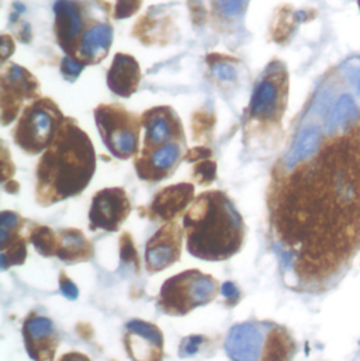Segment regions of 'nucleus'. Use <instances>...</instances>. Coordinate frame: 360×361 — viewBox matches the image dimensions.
Returning <instances> with one entry per match:
<instances>
[{
  "label": "nucleus",
  "instance_id": "29",
  "mask_svg": "<svg viewBox=\"0 0 360 361\" xmlns=\"http://www.w3.org/2000/svg\"><path fill=\"white\" fill-rule=\"evenodd\" d=\"M143 4V0H117L114 6L116 18H127L136 14Z\"/></svg>",
  "mask_w": 360,
  "mask_h": 361
},
{
  "label": "nucleus",
  "instance_id": "18",
  "mask_svg": "<svg viewBox=\"0 0 360 361\" xmlns=\"http://www.w3.org/2000/svg\"><path fill=\"white\" fill-rule=\"evenodd\" d=\"M194 185L190 183H179L162 188L150 205V216L152 219L174 221L193 202Z\"/></svg>",
  "mask_w": 360,
  "mask_h": 361
},
{
  "label": "nucleus",
  "instance_id": "35",
  "mask_svg": "<svg viewBox=\"0 0 360 361\" xmlns=\"http://www.w3.org/2000/svg\"><path fill=\"white\" fill-rule=\"evenodd\" d=\"M211 157V151L207 149V148H203V147H198V148H194L191 151L187 152L186 155V161L187 162H201V161H205L207 158Z\"/></svg>",
  "mask_w": 360,
  "mask_h": 361
},
{
  "label": "nucleus",
  "instance_id": "27",
  "mask_svg": "<svg viewBox=\"0 0 360 361\" xmlns=\"http://www.w3.org/2000/svg\"><path fill=\"white\" fill-rule=\"evenodd\" d=\"M120 255H121V262L127 264H136L138 266V255H137V247L134 245L133 236L130 233H123L120 238Z\"/></svg>",
  "mask_w": 360,
  "mask_h": 361
},
{
  "label": "nucleus",
  "instance_id": "19",
  "mask_svg": "<svg viewBox=\"0 0 360 361\" xmlns=\"http://www.w3.org/2000/svg\"><path fill=\"white\" fill-rule=\"evenodd\" d=\"M141 69L136 58L127 54H117L107 73V85L120 97H130L140 85Z\"/></svg>",
  "mask_w": 360,
  "mask_h": 361
},
{
  "label": "nucleus",
  "instance_id": "32",
  "mask_svg": "<svg viewBox=\"0 0 360 361\" xmlns=\"http://www.w3.org/2000/svg\"><path fill=\"white\" fill-rule=\"evenodd\" d=\"M215 6L222 16L235 17L242 10L244 0H215Z\"/></svg>",
  "mask_w": 360,
  "mask_h": 361
},
{
  "label": "nucleus",
  "instance_id": "38",
  "mask_svg": "<svg viewBox=\"0 0 360 361\" xmlns=\"http://www.w3.org/2000/svg\"><path fill=\"white\" fill-rule=\"evenodd\" d=\"M352 78H354V83H355V86H356V90H358V93L360 94V69L354 72Z\"/></svg>",
  "mask_w": 360,
  "mask_h": 361
},
{
  "label": "nucleus",
  "instance_id": "3",
  "mask_svg": "<svg viewBox=\"0 0 360 361\" xmlns=\"http://www.w3.org/2000/svg\"><path fill=\"white\" fill-rule=\"evenodd\" d=\"M187 252L205 262H222L236 255L245 239V225L234 202L222 191H205L183 218Z\"/></svg>",
  "mask_w": 360,
  "mask_h": 361
},
{
  "label": "nucleus",
  "instance_id": "17",
  "mask_svg": "<svg viewBox=\"0 0 360 361\" xmlns=\"http://www.w3.org/2000/svg\"><path fill=\"white\" fill-rule=\"evenodd\" d=\"M24 219L11 211H3L0 215V266L7 270L11 266H20L27 257V243L21 235Z\"/></svg>",
  "mask_w": 360,
  "mask_h": 361
},
{
  "label": "nucleus",
  "instance_id": "11",
  "mask_svg": "<svg viewBox=\"0 0 360 361\" xmlns=\"http://www.w3.org/2000/svg\"><path fill=\"white\" fill-rule=\"evenodd\" d=\"M183 235V226L171 221L148 240L145 247V266L151 274L162 271L179 260Z\"/></svg>",
  "mask_w": 360,
  "mask_h": 361
},
{
  "label": "nucleus",
  "instance_id": "12",
  "mask_svg": "<svg viewBox=\"0 0 360 361\" xmlns=\"http://www.w3.org/2000/svg\"><path fill=\"white\" fill-rule=\"evenodd\" d=\"M124 346L133 361H162L164 335L150 322L133 319L126 326Z\"/></svg>",
  "mask_w": 360,
  "mask_h": 361
},
{
  "label": "nucleus",
  "instance_id": "16",
  "mask_svg": "<svg viewBox=\"0 0 360 361\" xmlns=\"http://www.w3.org/2000/svg\"><path fill=\"white\" fill-rule=\"evenodd\" d=\"M55 35L59 47L69 55H76L83 32V11L75 0H56L54 6Z\"/></svg>",
  "mask_w": 360,
  "mask_h": 361
},
{
  "label": "nucleus",
  "instance_id": "15",
  "mask_svg": "<svg viewBox=\"0 0 360 361\" xmlns=\"http://www.w3.org/2000/svg\"><path fill=\"white\" fill-rule=\"evenodd\" d=\"M183 155V142H171L161 148L141 152L136 161V171L141 180H164L176 169Z\"/></svg>",
  "mask_w": 360,
  "mask_h": 361
},
{
  "label": "nucleus",
  "instance_id": "37",
  "mask_svg": "<svg viewBox=\"0 0 360 361\" xmlns=\"http://www.w3.org/2000/svg\"><path fill=\"white\" fill-rule=\"evenodd\" d=\"M58 361H90L88 356H85L83 353H78V352H71L64 355Z\"/></svg>",
  "mask_w": 360,
  "mask_h": 361
},
{
  "label": "nucleus",
  "instance_id": "36",
  "mask_svg": "<svg viewBox=\"0 0 360 361\" xmlns=\"http://www.w3.org/2000/svg\"><path fill=\"white\" fill-rule=\"evenodd\" d=\"M14 51V42L11 39V37L8 35H3L1 37V58L3 61H6Z\"/></svg>",
  "mask_w": 360,
  "mask_h": 361
},
{
  "label": "nucleus",
  "instance_id": "30",
  "mask_svg": "<svg viewBox=\"0 0 360 361\" xmlns=\"http://www.w3.org/2000/svg\"><path fill=\"white\" fill-rule=\"evenodd\" d=\"M203 342H204V338L200 336V335H191V336L184 338L179 348L180 357L186 359V357L194 356L198 352Z\"/></svg>",
  "mask_w": 360,
  "mask_h": 361
},
{
  "label": "nucleus",
  "instance_id": "13",
  "mask_svg": "<svg viewBox=\"0 0 360 361\" xmlns=\"http://www.w3.org/2000/svg\"><path fill=\"white\" fill-rule=\"evenodd\" d=\"M145 130L143 152L161 148L171 142H183L184 135L178 114L171 107H155L143 114Z\"/></svg>",
  "mask_w": 360,
  "mask_h": 361
},
{
  "label": "nucleus",
  "instance_id": "8",
  "mask_svg": "<svg viewBox=\"0 0 360 361\" xmlns=\"http://www.w3.org/2000/svg\"><path fill=\"white\" fill-rule=\"evenodd\" d=\"M38 94V83L35 78L24 68L10 63L1 73V123L7 126L13 121L24 100L34 99Z\"/></svg>",
  "mask_w": 360,
  "mask_h": 361
},
{
  "label": "nucleus",
  "instance_id": "20",
  "mask_svg": "<svg viewBox=\"0 0 360 361\" xmlns=\"http://www.w3.org/2000/svg\"><path fill=\"white\" fill-rule=\"evenodd\" d=\"M113 42V28L107 23H97L88 28L80 39L76 58L83 63H99L109 54Z\"/></svg>",
  "mask_w": 360,
  "mask_h": 361
},
{
  "label": "nucleus",
  "instance_id": "33",
  "mask_svg": "<svg viewBox=\"0 0 360 361\" xmlns=\"http://www.w3.org/2000/svg\"><path fill=\"white\" fill-rule=\"evenodd\" d=\"M59 288H61V293L69 300H76L78 295H79L78 287L64 271L59 276Z\"/></svg>",
  "mask_w": 360,
  "mask_h": 361
},
{
  "label": "nucleus",
  "instance_id": "23",
  "mask_svg": "<svg viewBox=\"0 0 360 361\" xmlns=\"http://www.w3.org/2000/svg\"><path fill=\"white\" fill-rule=\"evenodd\" d=\"M320 142H321L320 130L317 127L306 128L297 138L292 152L287 157V161H286L287 168L292 169V168L297 166L300 162H303L307 158L317 154L318 148H320Z\"/></svg>",
  "mask_w": 360,
  "mask_h": 361
},
{
  "label": "nucleus",
  "instance_id": "25",
  "mask_svg": "<svg viewBox=\"0 0 360 361\" xmlns=\"http://www.w3.org/2000/svg\"><path fill=\"white\" fill-rule=\"evenodd\" d=\"M30 242L34 245L37 252L45 257L56 256L58 252V233L51 228L42 225H34L28 233Z\"/></svg>",
  "mask_w": 360,
  "mask_h": 361
},
{
  "label": "nucleus",
  "instance_id": "21",
  "mask_svg": "<svg viewBox=\"0 0 360 361\" xmlns=\"http://www.w3.org/2000/svg\"><path fill=\"white\" fill-rule=\"evenodd\" d=\"M93 245L79 229L69 228L58 232L56 257L65 263L75 264L88 262L93 257Z\"/></svg>",
  "mask_w": 360,
  "mask_h": 361
},
{
  "label": "nucleus",
  "instance_id": "22",
  "mask_svg": "<svg viewBox=\"0 0 360 361\" xmlns=\"http://www.w3.org/2000/svg\"><path fill=\"white\" fill-rule=\"evenodd\" d=\"M296 343L287 329L270 324L263 361H292L296 355Z\"/></svg>",
  "mask_w": 360,
  "mask_h": 361
},
{
  "label": "nucleus",
  "instance_id": "5",
  "mask_svg": "<svg viewBox=\"0 0 360 361\" xmlns=\"http://www.w3.org/2000/svg\"><path fill=\"white\" fill-rule=\"evenodd\" d=\"M64 121L61 110L51 99H38L23 110L14 141L24 152L37 155L52 144Z\"/></svg>",
  "mask_w": 360,
  "mask_h": 361
},
{
  "label": "nucleus",
  "instance_id": "4",
  "mask_svg": "<svg viewBox=\"0 0 360 361\" xmlns=\"http://www.w3.org/2000/svg\"><path fill=\"white\" fill-rule=\"evenodd\" d=\"M218 294V281L200 270H186L168 279L160 293L158 307L167 315L181 317L210 304Z\"/></svg>",
  "mask_w": 360,
  "mask_h": 361
},
{
  "label": "nucleus",
  "instance_id": "28",
  "mask_svg": "<svg viewBox=\"0 0 360 361\" xmlns=\"http://www.w3.org/2000/svg\"><path fill=\"white\" fill-rule=\"evenodd\" d=\"M86 63H83L79 59H75L72 56H65L61 62V72L68 80H75L80 76L82 71L85 69Z\"/></svg>",
  "mask_w": 360,
  "mask_h": 361
},
{
  "label": "nucleus",
  "instance_id": "39",
  "mask_svg": "<svg viewBox=\"0 0 360 361\" xmlns=\"http://www.w3.org/2000/svg\"><path fill=\"white\" fill-rule=\"evenodd\" d=\"M359 4H360V0H359Z\"/></svg>",
  "mask_w": 360,
  "mask_h": 361
},
{
  "label": "nucleus",
  "instance_id": "2",
  "mask_svg": "<svg viewBox=\"0 0 360 361\" xmlns=\"http://www.w3.org/2000/svg\"><path fill=\"white\" fill-rule=\"evenodd\" d=\"M96 172L90 138L73 121L65 120L37 168V202L49 207L80 194Z\"/></svg>",
  "mask_w": 360,
  "mask_h": 361
},
{
  "label": "nucleus",
  "instance_id": "1",
  "mask_svg": "<svg viewBox=\"0 0 360 361\" xmlns=\"http://www.w3.org/2000/svg\"><path fill=\"white\" fill-rule=\"evenodd\" d=\"M275 231L300 286L320 288L360 250V128L330 141L282 187Z\"/></svg>",
  "mask_w": 360,
  "mask_h": 361
},
{
  "label": "nucleus",
  "instance_id": "24",
  "mask_svg": "<svg viewBox=\"0 0 360 361\" xmlns=\"http://www.w3.org/2000/svg\"><path fill=\"white\" fill-rule=\"evenodd\" d=\"M359 118V109L351 96H342L337 102L327 121V128L330 133H337L338 130H348L355 126Z\"/></svg>",
  "mask_w": 360,
  "mask_h": 361
},
{
  "label": "nucleus",
  "instance_id": "7",
  "mask_svg": "<svg viewBox=\"0 0 360 361\" xmlns=\"http://www.w3.org/2000/svg\"><path fill=\"white\" fill-rule=\"evenodd\" d=\"M287 97V78L282 66L272 65L269 73L265 75L256 85L249 113L258 121H277L286 106Z\"/></svg>",
  "mask_w": 360,
  "mask_h": 361
},
{
  "label": "nucleus",
  "instance_id": "14",
  "mask_svg": "<svg viewBox=\"0 0 360 361\" xmlns=\"http://www.w3.org/2000/svg\"><path fill=\"white\" fill-rule=\"evenodd\" d=\"M23 339L30 359L34 361H54L59 346V336L49 318L30 315L24 321Z\"/></svg>",
  "mask_w": 360,
  "mask_h": 361
},
{
  "label": "nucleus",
  "instance_id": "34",
  "mask_svg": "<svg viewBox=\"0 0 360 361\" xmlns=\"http://www.w3.org/2000/svg\"><path fill=\"white\" fill-rule=\"evenodd\" d=\"M221 293H222V295L225 297V300H227V304L229 305V307H232V305H235L238 301H239V290H238V287L234 284V283H231V281H227V283H224L222 286H221Z\"/></svg>",
  "mask_w": 360,
  "mask_h": 361
},
{
  "label": "nucleus",
  "instance_id": "26",
  "mask_svg": "<svg viewBox=\"0 0 360 361\" xmlns=\"http://www.w3.org/2000/svg\"><path fill=\"white\" fill-rule=\"evenodd\" d=\"M193 176L198 184L207 185L215 180L217 176V165L211 161H201L193 169Z\"/></svg>",
  "mask_w": 360,
  "mask_h": 361
},
{
  "label": "nucleus",
  "instance_id": "31",
  "mask_svg": "<svg viewBox=\"0 0 360 361\" xmlns=\"http://www.w3.org/2000/svg\"><path fill=\"white\" fill-rule=\"evenodd\" d=\"M211 72L212 75L220 79V80H224V82H231L236 78V73H235V69L232 65L229 63H225V62H212L211 65Z\"/></svg>",
  "mask_w": 360,
  "mask_h": 361
},
{
  "label": "nucleus",
  "instance_id": "10",
  "mask_svg": "<svg viewBox=\"0 0 360 361\" xmlns=\"http://www.w3.org/2000/svg\"><path fill=\"white\" fill-rule=\"evenodd\" d=\"M269 322H244L231 328L225 339V352L232 361H263Z\"/></svg>",
  "mask_w": 360,
  "mask_h": 361
},
{
  "label": "nucleus",
  "instance_id": "9",
  "mask_svg": "<svg viewBox=\"0 0 360 361\" xmlns=\"http://www.w3.org/2000/svg\"><path fill=\"white\" fill-rule=\"evenodd\" d=\"M131 212L127 192L120 187L104 188L93 197L89 211V226L92 231L116 232Z\"/></svg>",
  "mask_w": 360,
  "mask_h": 361
},
{
  "label": "nucleus",
  "instance_id": "6",
  "mask_svg": "<svg viewBox=\"0 0 360 361\" xmlns=\"http://www.w3.org/2000/svg\"><path fill=\"white\" fill-rule=\"evenodd\" d=\"M96 126L100 137L119 159H130L138 152L140 121L134 114L119 104H103L95 111Z\"/></svg>",
  "mask_w": 360,
  "mask_h": 361
}]
</instances>
